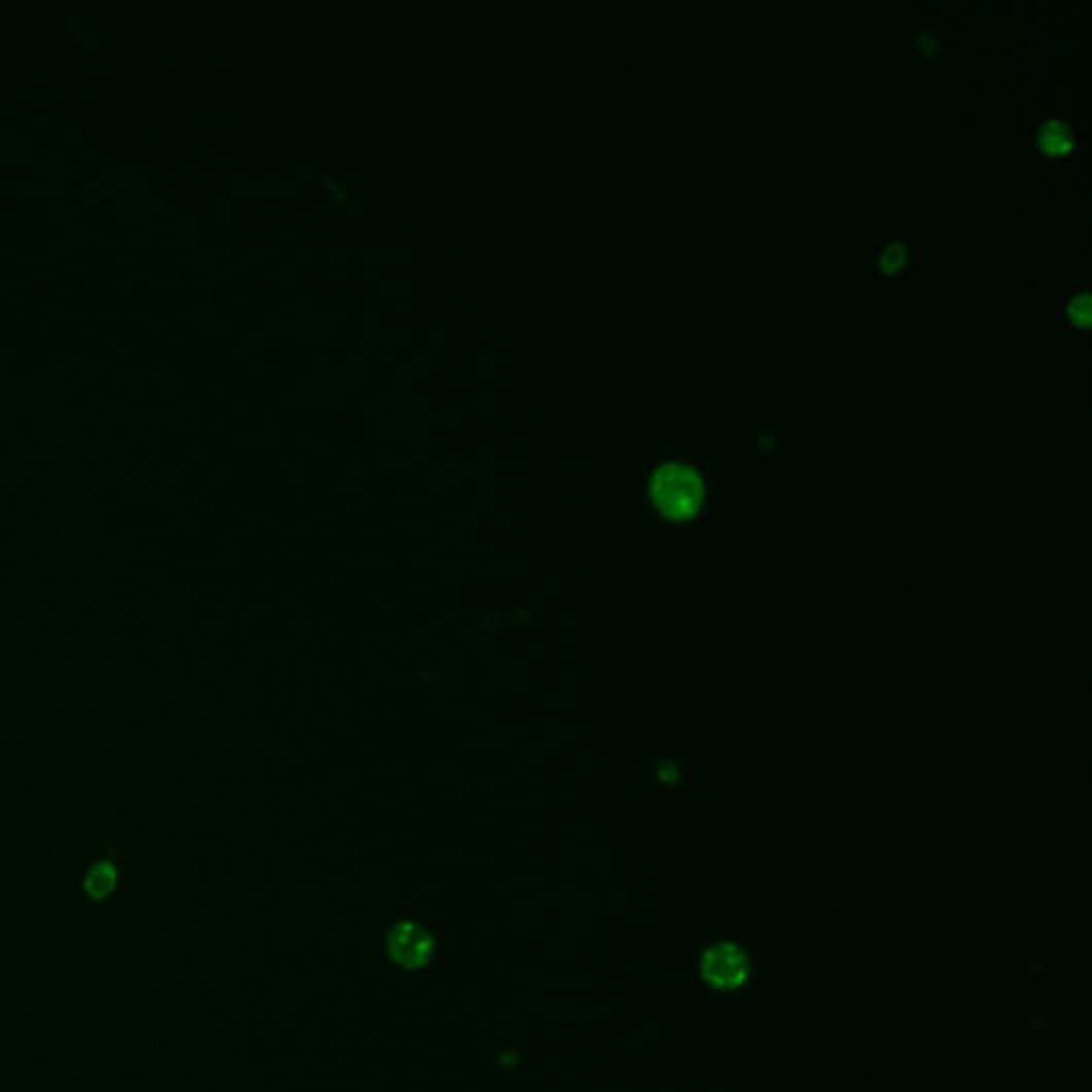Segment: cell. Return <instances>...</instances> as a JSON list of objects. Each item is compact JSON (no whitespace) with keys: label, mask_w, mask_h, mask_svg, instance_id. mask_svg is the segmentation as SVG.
Returning <instances> with one entry per match:
<instances>
[{"label":"cell","mask_w":1092,"mask_h":1092,"mask_svg":"<svg viewBox=\"0 0 1092 1092\" xmlns=\"http://www.w3.org/2000/svg\"><path fill=\"white\" fill-rule=\"evenodd\" d=\"M907 261V250L900 244H890L882 254V267L886 271H898Z\"/></svg>","instance_id":"6"},{"label":"cell","mask_w":1092,"mask_h":1092,"mask_svg":"<svg viewBox=\"0 0 1092 1092\" xmlns=\"http://www.w3.org/2000/svg\"><path fill=\"white\" fill-rule=\"evenodd\" d=\"M751 974V960L737 944H717L701 958V976L715 990H739Z\"/></svg>","instance_id":"2"},{"label":"cell","mask_w":1092,"mask_h":1092,"mask_svg":"<svg viewBox=\"0 0 1092 1092\" xmlns=\"http://www.w3.org/2000/svg\"><path fill=\"white\" fill-rule=\"evenodd\" d=\"M436 944L430 930L414 922H400L386 934V952L390 960L406 970H418L434 956Z\"/></svg>","instance_id":"3"},{"label":"cell","mask_w":1092,"mask_h":1092,"mask_svg":"<svg viewBox=\"0 0 1092 1092\" xmlns=\"http://www.w3.org/2000/svg\"><path fill=\"white\" fill-rule=\"evenodd\" d=\"M1069 312L1073 316V320H1078L1080 325H1088L1090 322V297L1088 295H1080L1071 301L1069 306Z\"/></svg>","instance_id":"7"},{"label":"cell","mask_w":1092,"mask_h":1092,"mask_svg":"<svg viewBox=\"0 0 1092 1092\" xmlns=\"http://www.w3.org/2000/svg\"><path fill=\"white\" fill-rule=\"evenodd\" d=\"M1039 145L1048 155H1065L1073 145V133L1060 120H1048L1039 131Z\"/></svg>","instance_id":"5"},{"label":"cell","mask_w":1092,"mask_h":1092,"mask_svg":"<svg viewBox=\"0 0 1092 1092\" xmlns=\"http://www.w3.org/2000/svg\"><path fill=\"white\" fill-rule=\"evenodd\" d=\"M117 884V868L111 862H99L88 871L83 879V890L90 898L103 900L107 898Z\"/></svg>","instance_id":"4"},{"label":"cell","mask_w":1092,"mask_h":1092,"mask_svg":"<svg viewBox=\"0 0 1092 1092\" xmlns=\"http://www.w3.org/2000/svg\"><path fill=\"white\" fill-rule=\"evenodd\" d=\"M649 491L655 508L671 521H687L695 517L705 500L701 474L683 464H666L657 468Z\"/></svg>","instance_id":"1"}]
</instances>
